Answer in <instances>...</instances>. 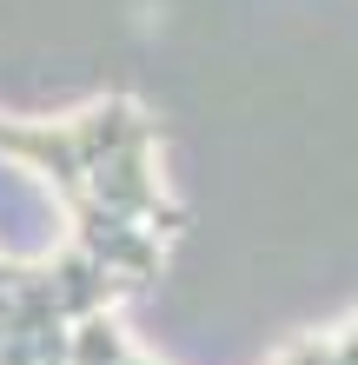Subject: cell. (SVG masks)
Returning <instances> with one entry per match:
<instances>
[{"label": "cell", "mask_w": 358, "mask_h": 365, "mask_svg": "<svg viewBox=\"0 0 358 365\" xmlns=\"http://www.w3.org/2000/svg\"><path fill=\"white\" fill-rule=\"evenodd\" d=\"M159 146L146 100L100 93L67 226L33 252L0 240V365H166L126 332V306L166 279L186 232Z\"/></svg>", "instance_id": "6da1fadb"}, {"label": "cell", "mask_w": 358, "mask_h": 365, "mask_svg": "<svg viewBox=\"0 0 358 365\" xmlns=\"http://www.w3.org/2000/svg\"><path fill=\"white\" fill-rule=\"evenodd\" d=\"M272 365H358V306L319 332H299Z\"/></svg>", "instance_id": "7a4b0ae2"}]
</instances>
